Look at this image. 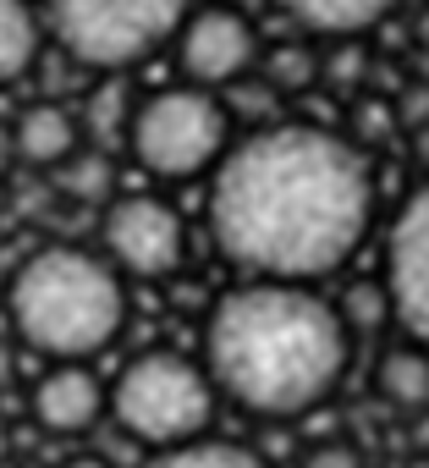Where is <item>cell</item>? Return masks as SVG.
Returning a JSON list of instances; mask_svg holds the SVG:
<instances>
[{
  "label": "cell",
  "mask_w": 429,
  "mask_h": 468,
  "mask_svg": "<svg viewBox=\"0 0 429 468\" xmlns=\"http://www.w3.org/2000/svg\"><path fill=\"white\" fill-rule=\"evenodd\" d=\"M209 238L265 282L341 271L374 220V176L352 138L309 122H270L209 165Z\"/></svg>",
  "instance_id": "cell-1"
},
{
  "label": "cell",
  "mask_w": 429,
  "mask_h": 468,
  "mask_svg": "<svg viewBox=\"0 0 429 468\" xmlns=\"http://www.w3.org/2000/svg\"><path fill=\"white\" fill-rule=\"evenodd\" d=\"M347 320L303 282H248L209 309L204 364L237 408L298 419L319 408L347 369Z\"/></svg>",
  "instance_id": "cell-2"
},
{
  "label": "cell",
  "mask_w": 429,
  "mask_h": 468,
  "mask_svg": "<svg viewBox=\"0 0 429 468\" xmlns=\"http://www.w3.org/2000/svg\"><path fill=\"white\" fill-rule=\"evenodd\" d=\"M6 314L34 353L78 364V358L105 353L121 336L127 292L110 260L72 249V243H50L12 271Z\"/></svg>",
  "instance_id": "cell-3"
},
{
  "label": "cell",
  "mask_w": 429,
  "mask_h": 468,
  "mask_svg": "<svg viewBox=\"0 0 429 468\" xmlns=\"http://www.w3.org/2000/svg\"><path fill=\"white\" fill-rule=\"evenodd\" d=\"M45 39L89 72H127L171 45L187 0H45Z\"/></svg>",
  "instance_id": "cell-4"
},
{
  "label": "cell",
  "mask_w": 429,
  "mask_h": 468,
  "mask_svg": "<svg viewBox=\"0 0 429 468\" xmlns=\"http://www.w3.org/2000/svg\"><path fill=\"white\" fill-rule=\"evenodd\" d=\"M127 149L132 160L160 176V182H187L198 171H209L232 144V111L214 100V89L198 83H171L154 89L149 100L132 105L127 116Z\"/></svg>",
  "instance_id": "cell-5"
},
{
  "label": "cell",
  "mask_w": 429,
  "mask_h": 468,
  "mask_svg": "<svg viewBox=\"0 0 429 468\" xmlns=\"http://www.w3.org/2000/svg\"><path fill=\"white\" fill-rule=\"evenodd\" d=\"M110 413L132 441L176 446V441L204 435V424L214 413V391H209V375L193 358H182V353H138L110 386Z\"/></svg>",
  "instance_id": "cell-6"
},
{
  "label": "cell",
  "mask_w": 429,
  "mask_h": 468,
  "mask_svg": "<svg viewBox=\"0 0 429 468\" xmlns=\"http://www.w3.org/2000/svg\"><path fill=\"white\" fill-rule=\"evenodd\" d=\"M171 45H176L182 78L198 83V89H232V83L254 78L259 50H265L254 17H243L237 6H198V12L187 6Z\"/></svg>",
  "instance_id": "cell-7"
},
{
  "label": "cell",
  "mask_w": 429,
  "mask_h": 468,
  "mask_svg": "<svg viewBox=\"0 0 429 468\" xmlns=\"http://www.w3.org/2000/svg\"><path fill=\"white\" fill-rule=\"evenodd\" d=\"M99 238H105L110 265L127 271V276H143V282L176 276L182 271V254H187V226H182V215L165 198H154V193L110 198Z\"/></svg>",
  "instance_id": "cell-8"
},
{
  "label": "cell",
  "mask_w": 429,
  "mask_h": 468,
  "mask_svg": "<svg viewBox=\"0 0 429 468\" xmlns=\"http://www.w3.org/2000/svg\"><path fill=\"white\" fill-rule=\"evenodd\" d=\"M385 298L402 331L429 347V182L413 187V198L396 209L385 238Z\"/></svg>",
  "instance_id": "cell-9"
},
{
  "label": "cell",
  "mask_w": 429,
  "mask_h": 468,
  "mask_svg": "<svg viewBox=\"0 0 429 468\" xmlns=\"http://www.w3.org/2000/svg\"><path fill=\"white\" fill-rule=\"evenodd\" d=\"M105 413V386L83 364H61L34 386V419L50 435H83Z\"/></svg>",
  "instance_id": "cell-10"
},
{
  "label": "cell",
  "mask_w": 429,
  "mask_h": 468,
  "mask_svg": "<svg viewBox=\"0 0 429 468\" xmlns=\"http://www.w3.org/2000/svg\"><path fill=\"white\" fill-rule=\"evenodd\" d=\"M6 138H12V154L23 165L56 171L61 160H72L83 149V122H78V111H67L56 100H34V105L17 111V122L6 127Z\"/></svg>",
  "instance_id": "cell-11"
},
{
  "label": "cell",
  "mask_w": 429,
  "mask_h": 468,
  "mask_svg": "<svg viewBox=\"0 0 429 468\" xmlns=\"http://www.w3.org/2000/svg\"><path fill=\"white\" fill-rule=\"evenodd\" d=\"M281 17L298 23L303 34H325V39H358L369 28H380L402 0H276Z\"/></svg>",
  "instance_id": "cell-12"
},
{
  "label": "cell",
  "mask_w": 429,
  "mask_h": 468,
  "mask_svg": "<svg viewBox=\"0 0 429 468\" xmlns=\"http://www.w3.org/2000/svg\"><path fill=\"white\" fill-rule=\"evenodd\" d=\"M45 56V17L34 0H0V89L23 83Z\"/></svg>",
  "instance_id": "cell-13"
},
{
  "label": "cell",
  "mask_w": 429,
  "mask_h": 468,
  "mask_svg": "<svg viewBox=\"0 0 429 468\" xmlns=\"http://www.w3.org/2000/svg\"><path fill=\"white\" fill-rule=\"evenodd\" d=\"M380 397L402 413H424L429 408V347H391L380 358V375H374Z\"/></svg>",
  "instance_id": "cell-14"
},
{
  "label": "cell",
  "mask_w": 429,
  "mask_h": 468,
  "mask_svg": "<svg viewBox=\"0 0 429 468\" xmlns=\"http://www.w3.org/2000/svg\"><path fill=\"white\" fill-rule=\"evenodd\" d=\"M259 72H265L270 94H303V89H314V78H319V56H314V45L287 39V45L259 50Z\"/></svg>",
  "instance_id": "cell-15"
},
{
  "label": "cell",
  "mask_w": 429,
  "mask_h": 468,
  "mask_svg": "<svg viewBox=\"0 0 429 468\" xmlns=\"http://www.w3.org/2000/svg\"><path fill=\"white\" fill-rule=\"evenodd\" d=\"M149 468H265V457L259 452H248V446H232V441H176V446H165Z\"/></svg>",
  "instance_id": "cell-16"
},
{
  "label": "cell",
  "mask_w": 429,
  "mask_h": 468,
  "mask_svg": "<svg viewBox=\"0 0 429 468\" xmlns=\"http://www.w3.org/2000/svg\"><path fill=\"white\" fill-rule=\"evenodd\" d=\"M56 171H61V187H67L72 198H83V204H99V198H110V187H116V165H110L105 154H94V149H78V154L61 160Z\"/></svg>",
  "instance_id": "cell-17"
},
{
  "label": "cell",
  "mask_w": 429,
  "mask_h": 468,
  "mask_svg": "<svg viewBox=\"0 0 429 468\" xmlns=\"http://www.w3.org/2000/svg\"><path fill=\"white\" fill-rule=\"evenodd\" d=\"M127 116H132V100H127V89L116 83V72H110V83L89 100V111L78 116L94 138H116V133H127Z\"/></svg>",
  "instance_id": "cell-18"
},
{
  "label": "cell",
  "mask_w": 429,
  "mask_h": 468,
  "mask_svg": "<svg viewBox=\"0 0 429 468\" xmlns=\"http://www.w3.org/2000/svg\"><path fill=\"white\" fill-rule=\"evenodd\" d=\"M303 468H363V457H358L347 441H325V446H314V452L303 457Z\"/></svg>",
  "instance_id": "cell-19"
},
{
  "label": "cell",
  "mask_w": 429,
  "mask_h": 468,
  "mask_svg": "<svg viewBox=\"0 0 429 468\" xmlns=\"http://www.w3.org/2000/svg\"><path fill=\"white\" fill-rule=\"evenodd\" d=\"M341 320L374 325V320H380V292H374V287H358V292H352V314H341Z\"/></svg>",
  "instance_id": "cell-20"
},
{
  "label": "cell",
  "mask_w": 429,
  "mask_h": 468,
  "mask_svg": "<svg viewBox=\"0 0 429 468\" xmlns=\"http://www.w3.org/2000/svg\"><path fill=\"white\" fill-rule=\"evenodd\" d=\"M12 380H17V358H12L6 342H0V391H12Z\"/></svg>",
  "instance_id": "cell-21"
},
{
  "label": "cell",
  "mask_w": 429,
  "mask_h": 468,
  "mask_svg": "<svg viewBox=\"0 0 429 468\" xmlns=\"http://www.w3.org/2000/svg\"><path fill=\"white\" fill-rule=\"evenodd\" d=\"M12 160H17V154H12V138H6V127H0V182H6V171H12Z\"/></svg>",
  "instance_id": "cell-22"
},
{
  "label": "cell",
  "mask_w": 429,
  "mask_h": 468,
  "mask_svg": "<svg viewBox=\"0 0 429 468\" xmlns=\"http://www.w3.org/2000/svg\"><path fill=\"white\" fill-rule=\"evenodd\" d=\"M61 468H110V463H99V457H72V463H61Z\"/></svg>",
  "instance_id": "cell-23"
},
{
  "label": "cell",
  "mask_w": 429,
  "mask_h": 468,
  "mask_svg": "<svg viewBox=\"0 0 429 468\" xmlns=\"http://www.w3.org/2000/svg\"><path fill=\"white\" fill-rule=\"evenodd\" d=\"M0 463H6V424H0Z\"/></svg>",
  "instance_id": "cell-24"
},
{
  "label": "cell",
  "mask_w": 429,
  "mask_h": 468,
  "mask_svg": "<svg viewBox=\"0 0 429 468\" xmlns=\"http://www.w3.org/2000/svg\"><path fill=\"white\" fill-rule=\"evenodd\" d=\"M407 468H429V457H418V463H407Z\"/></svg>",
  "instance_id": "cell-25"
}]
</instances>
